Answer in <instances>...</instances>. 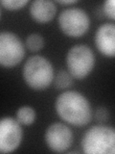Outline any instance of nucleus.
<instances>
[{"mask_svg":"<svg viewBox=\"0 0 115 154\" xmlns=\"http://www.w3.org/2000/svg\"><path fill=\"white\" fill-rule=\"evenodd\" d=\"M60 31L68 37H81L88 31L90 18L87 13L81 8L63 10L59 17Z\"/></svg>","mask_w":115,"mask_h":154,"instance_id":"obj_5","label":"nucleus"},{"mask_svg":"<svg viewBox=\"0 0 115 154\" xmlns=\"http://www.w3.org/2000/svg\"><path fill=\"white\" fill-rule=\"evenodd\" d=\"M74 77L70 74L69 71L60 70L55 76V86L57 89H66L73 84Z\"/></svg>","mask_w":115,"mask_h":154,"instance_id":"obj_12","label":"nucleus"},{"mask_svg":"<svg viewBox=\"0 0 115 154\" xmlns=\"http://www.w3.org/2000/svg\"><path fill=\"white\" fill-rule=\"evenodd\" d=\"M81 147L88 154H115V128L95 125L81 139Z\"/></svg>","mask_w":115,"mask_h":154,"instance_id":"obj_3","label":"nucleus"},{"mask_svg":"<svg viewBox=\"0 0 115 154\" xmlns=\"http://www.w3.org/2000/svg\"><path fill=\"white\" fill-rule=\"evenodd\" d=\"M26 46L32 52H37L44 46V40L38 34H31L26 38Z\"/></svg>","mask_w":115,"mask_h":154,"instance_id":"obj_13","label":"nucleus"},{"mask_svg":"<svg viewBox=\"0 0 115 154\" xmlns=\"http://www.w3.org/2000/svg\"><path fill=\"white\" fill-rule=\"evenodd\" d=\"M23 137L21 124L17 119L6 117L0 122V151L11 153L20 146Z\"/></svg>","mask_w":115,"mask_h":154,"instance_id":"obj_7","label":"nucleus"},{"mask_svg":"<svg viewBox=\"0 0 115 154\" xmlns=\"http://www.w3.org/2000/svg\"><path fill=\"white\" fill-rule=\"evenodd\" d=\"M66 66L74 78L84 79L87 77L95 66L92 49L86 45H77L71 47L66 55Z\"/></svg>","mask_w":115,"mask_h":154,"instance_id":"obj_4","label":"nucleus"},{"mask_svg":"<svg viewBox=\"0 0 115 154\" xmlns=\"http://www.w3.org/2000/svg\"><path fill=\"white\" fill-rule=\"evenodd\" d=\"M16 119L21 125H32L36 119V111L29 105L21 106L16 112Z\"/></svg>","mask_w":115,"mask_h":154,"instance_id":"obj_11","label":"nucleus"},{"mask_svg":"<svg viewBox=\"0 0 115 154\" xmlns=\"http://www.w3.org/2000/svg\"><path fill=\"white\" fill-rule=\"evenodd\" d=\"M45 143L50 150L54 152H64L73 143V133L67 125L55 122L49 125L44 135Z\"/></svg>","mask_w":115,"mask_h":154,"instance_id":"obj_8","label":"nucleus"},{"mask_svg":"<svg viewBox=\"0 0 115 154\" xmlns=\"http://www.w3.org/2000/svg\"><path fill=\"white\" fill-rule=\"evenodd\" d=\"M29 3L28 0H2L1 5L10 11H16Z\"/></svg>","mask_w":115,"mask_h":154,"instance_id":"obj_14","label":"nucleus"},{"mask_svg":"<svg viewBox=\"0 0 115 154\" xmlns=\"http://www.w3.org/2000/svg\"><path fill=\"white\" fill-rule=\"evenodd\" d=\"M25 56V48L16 34L2 32L0 34V64L5 67L16 66Z\"/></svg>","mask_w":115,"mask_h":154,"instance_id":"obj_6","label":"nucleus"},{"mask_svg":"<svg viewBox=\"0 0 115 154\" xmlns=\"http://www.w3.org/2000/svg\"><path fill=\"white\" fill-rule=\"evenodd\" d=\"M109 112L105 107H98L95 112V119L100 123H105L108 120Z\"/></svg>","mask_w":115,"mask_h":154,"instance_id":"obj_16","label":"nucleus"},{"mask_svg":"<svg viewBox=\"0 0 115 154\" xmlns=\"http://www.w3.org/2000/svg\"><path fill=\"white\" fill-rule=\"evenodd\" d=\"M56 112L63 122L74 126L87 125L92 118L88 99L79 91H68L60 94L56 99Z\"/></svg>","mask_w":115,"mask_h":154,"instance_id":"obj_1","label":"nucleus"},{"mask_svg":"<svg viewBox=\"0 0 115 154\" xmlns=\"http://www.w3.org/2000/svg\"><path fill=\"white\" fill-rule=\"evenodd\" d=\"M77 2V0H59L58 3L62 4V5H70V4H74Z\"/></svg>","mask_w":115,"mask_h":154,"instance_id":"obj_17","label":"nucleus"},{"mask_svg":"<svg viewBox=\"0 0 115 154\" xmlns=\"http://www.w3.org/2000/svg\"><path fill=\"white\" fill-rule=\"evenodd\" d=\"M95 43L104 56L115 58V24L105 23L100 26L95 34Z\"/></svg>","mask_w":115,"mask_h":154,"instance_id":"obj_9","label":"nucleus"},{"mask_svg":"<svg viewBox=\"0 0 115 154\" xmlns=\"http://www.w3.org/2000/svg\"><path fill=\"white\" fill-rule=\"evenodd\" d=\"M103 11L108 17L115 20V0H107L104 2Z\"/></svg>","mask_w":115,"mask_h":154,"instance_id":"obj_15","label":"nucleus"},{"mask_svg":"<svg viewBox=\"0 0 115 154\" xmlns=\"http://www.w3.org/2000/svg\"><path fill=\"white\" fill-rule=\"evenodd\" d=\"M57 13V6L50 0H35L31 3L30 14L32 18L38 23L51 21Z\"/></svg>","mask_w":115,"mask_h":154,"instance_id":"obj_10","label":"nucleus"},{"mask_svg":"<svg viewBox=\"0 0 115 154\" xmlns=\"http://www.w3.org/2000/svg\"><path fill=\"white\" fill-rule=\"evenodd\" d=\"M23 78L33 90L47 89L54 80V69L51 62L40 55L30 57L23 67Z\"/></svg>","mask_w":115,"mask_h":154,"instance_id":"obj_2","label":"nucleus"}]
</instances>
